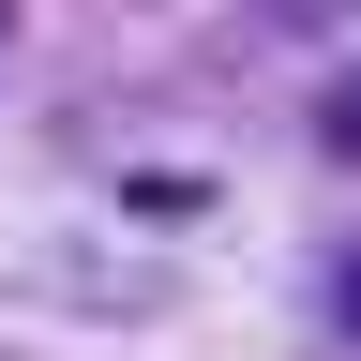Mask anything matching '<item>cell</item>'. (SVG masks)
<instances>
[{"label": "cell", "instance_id": "cell-1", "mask_svg": "<svg viewBox=\"0 0 361 361\" xmlns=\"http://www.w3.org/2000/svg\"><path fill=\"white\" fill-rule=\"evenodd\" d=\"M331 301H346V331H361V256H346V271H331Z\"/></svg>", "mask_w": 361, "mask_h": 361}]
</instances>
